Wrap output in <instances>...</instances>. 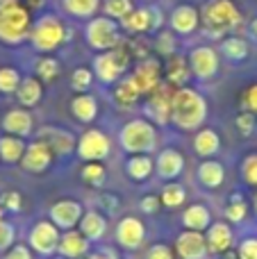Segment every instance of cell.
<instances>
[{
	"mask_svg": "<svg viewBox=\"0 0 257 259\" xmlns=\"http://www.w3.org/2000/svg\"><path fill=\"white\" fill-rule=\"evenodd\" d=\"M209 105L200 91L191 87H180L171 98V123L182 132H196L207 118Z\"/></svg>",
	"mask_w": 257,
	"mask_h": 259,
	"instance_id": "1",
	"label": "cell"
},
{
	"mask_svg": "<svg viewBox=\"0 0 257 259\" xmlns=\"http://www.w3.org/2000/svg\"><path fill=\"white\" fill-rule=\"evenodd\" d=\"M241 23V12L232 0H207L200 9V27L209 39H221Z\"/></svg>",
	"mask_w": 257,
	"mask_h": 259,
	"instance_id": "2",
	"label": "cell"
},
{
	"mask_svg": "<svg viewBox=\"0 0 257 259\" xmlns=\"http://www.w3.org/2000/svg\"><path fill=\"white\" fill-rule=\"evenodd\" d=\"M159 143L157 125L148 118H130L118 132V146L127 155H150Z\"/></svg>",
	"mask_w": 257,
	"mask_h": 259,
	"instance_id": "3",
	"label": "cell"
},
{
	"mask_svg": "<svg viewBox=\"0 0 257 259\" xmlns=\"http://www.w3.org/2000/svg\"><path fill=\"white\" fill-rule=\"evenodd\" d=\"M71 39V30L64 25V21L53 12H44L34 18L30 30V44L36 53H55L64 41Z\"/></svg>",
	"mask_w": 257,
	"mask_h": 259,
	"instance_id": "4",
	"label": "cell"
},
{
	"mask_svg": "<svg viewBox=\"0 0 257 259\" xmlns=\"http://www.w3.org/2000/svg\"><path fill=\"white\" fill-rule=\"evenodd\" d=\"M30 9L21 3L0 5V44L5 46H21L30 41L32 30Z\"/></svg>",
	"mask_w": 257,
	"mask_h": 259,
	"instance_id": "5",
	"label": "cell"
},
{
	"mask_svg": "<svg viewBox=\"0 0 257 259\" xmlns=\"http://www.w3.org/2000/svg\"><path fill=\"white\" fill-rule=\"evenodd\" d=\"M84 39H87V46L98 50V53L114 50V48L125 44V41H123V34H121V23L109 18V16H105V14L87 21Z\"/></svg>",
	"mask_w": 257,
	"mask_h": 259,
	"instance_id": "6",
	"label": "cell"
},
{
	"mask_svg": "<svg viewBox=\"0 0 257 259\" xmlns=\"http://www.w3.org/2000/svg\"><path fill=\"white\" fill-rule=\"evenodd\" d=\"M130 50H127V46H118V48L114 50H105V53H98L94 57V64H91V71H94V75L98 77L100 84L109 87V84H116L118 80L123 77V73L127 71V66H130Z\"/></svg>",
	"mask_w": 257,
	"mask_h": 259,
	"instance_id": "7",
	"label": "cell"
},
{
	"mask_svg": "<svg viewBox=\"0 0 257 259\" xmlns=\"http://www.w3.org/2000/svg\"><path fill=\"white\" fill-rule=\"evenodd\" d=\"M59 239H62V230L53 223L50 219L36 221L27 232V246L32 248V252L41 257H53L57 252Z\"/></svg>",
	"mask_w": 257,
	"mask_h": 259,
	"instance_id": "8",
	"label": "cell"
},
{
	"mask_svg": "<svg viewBox=\"0 0 257 259\" xmlns=\"http://www.w3.org/2000/svg\"><path fill=\"white\" fill-rule=\"evenodd\" d=\"M109 152H112V139L103 130L89 127L77 137L75 155L82 161H103L109 157Z\"/></svg>",
	"mask_w": 257,
	"mask_h": 259,
	"instance_id": "9",
	"label": "cell"
},
{
	"mask_svg": "<svg viewBox=\"0 0 257 259\" xmlns=\"http://www.w3.org/2000/svg\"><path fill=\"white\" fill-rule=\"evenodd\" d=\"M187 62H189L191 75L200 82L212 80V77L219 73V66H221L219 50L212 48V46H196V48H191Z\"/></svg>",
	"mask_w": 257,
	"mask_h": 259,
	"instance_id": "10",
	"label": "cell"
},
{
	"mask_svg": "<svg viewBox=\"0 0 257 259\" xmlns=\"http://www.w3.org/2000/svg\"><path fill=\"white\" fill-rule=\"evenodd\" d=\"M173 91L168 82H162L153 94H148V100L144 105V112L148 116L150 123L155 125H168L171 123V98H173Z\"/></svg>",
	"mask_w": 257,
	"mask_h": 259,
	"instance_id": "11",
	"label": "cell"
},
{
	"mask_svg": "<svg viewBox=\"0 0 257 259\" xmlns=\"http://www.w3.org/2000/svg\"><path fill=\"white\" fill-rule=\"evenodd\" d=\"M34 139L53 150V155H59V157H66L71 152H75V146H77V139L71 130L66 127H59V125H44L39 130H34Z\"/></svg>",
	"mask_w": 257,
	"mask_h": 259,
	"instance_id": "12",
	"label": "cell"
},
{
	"mask_svg": "<svg viewBox=\"0 0 257 259\" xmlns=\"http://www.w3.org/2000/svg\"><path fill=\"white\" fill-rule=\"evenodd\" d=\"M82 216H84V207H82L75 198H62V200L53 202L48 209V219L53 221L62 232L75 230L77 225H80Z\"/></svg>",
	"mask_w": 257,
	"mask_h": 259,
	"instance_id": "13",
	"label": "cell"
},
{
	"mask_svg": "<svg viewBox=\"0 0 257 259\" xmlns=\"http://www.w3.org/2000/svg\"><path fill=\"white\" fill-rule=\"evenodd\" d=\"M114 239L123 250H139L146 241V225L137 216H123L116 223Z\"/></svg>",
	"mask_w": 257,
	"mask_h": 259,
	"instance_id": "14",
	"label": "cell"
},
{
	"mask_svg": "<svg viewBox=\"0 0 257 259\" xmlns=\"http://www.w3.org/2000/svg\"><path fill=\"white\" fill-rule=\"evenodd\" d=\"M176 252L180 259H207L209 246L203 232L196 230H182L176 237Z\"/></svg>",
	"mask_w": 257,
	"mask_h": 259,
	"instance_id": "15",
	"label": "cell"
},
{
	"mask_svg": "<svg viewBox=\"0 0 257 259\" xmlns=\"http://www.w3.org/2000/svg\"><path fill=\"white\" fill-rule=\"evenodd\" d=\"M130 77L135 80V84L139 87L141 96L144 94L148 96L162 84V66H159V62L155 57H146L135 66Z\"/></svg>",
	"mask_w": 257,
	"mask_h": 259,
	"instance_id": "16",
	"label": "cell"
},
{
	"mask_svg": "<svg viewBox=\"0 0 257 259\" xmlns=\"http://www.w3.org/2000/svg\"><path fill=\"white\" fill-rule=\"evenodd\" d=\"M53 157H55L53 150H50L46 143L32 139V143H27L25 155H23V159H21V168L32 175L46 173V170L53 166Z\"/></svg>",
	"mask_w": 257,
	"mask_h": 259,
	"instance_id": "17",
	"label": "cell"
},
{
	"mask_svg": "<svg viewBox=\"0 0 257 259\" xmlns=\"http://www.w3.org/2000/svg\"><path fill=\"white\" fill-rule=\"evenodd\" d=\"M168 25H171V32H176V34L189 36L200 27V12L194 5H178L168 16Z\"/></svg>",
	"mask_w": 257,
	"mask_h": 259,
	"instance_id": "18",
	"label": "cell"
},
{
	"mask_svg": "<svg viewBox=\"0 0 257 259\" xmlns=\"http://www.w3.org/2000/svg\"><path fill=\"white\" fill-rule=\"evenodd\" d=\"M185 170V155L176 148H164L155 159V173L162 180H178Z\"/></svg>",
	"mask_w": 257,
	"mask_h": 259,
	"instance_id": "19",
	"label": "cell"
},
{
	"mask_svg": "<svg viewBox=\"0 0 257 259\" xmlns=\"http://www.w3.org/2000/svg\"><path fill=\"white\" fill-rule=\"evenodd\" d=\"M91 250V241L80 232V230H66L62 232V239H59V246L57 252L59 257H66V259H82L87 257Z\"/></svg>",
	"mask_w": 257,
	"mask_h": 259,
	"instance_id": "20",
	"label": "cell"
},
{
	"mask_svg": "<svg viewBox=\"0 0 257 259\" xmlns=\"http://www.w3.org/2000/svg\"><path fill=\"white\" fill-rule=\"evenodd\" d=\"M3 130L5 134H14V137H30L34 132V118L25 107H14L3 116Z\"/></svg>",
	"mask_w": 257,
	"mask_h": 259,
	"instance_id": "21",
	"label": "cell"
},
{
	"mask_svg": "<svg viewBox=\"0 0 257 259\" xmlns=\"http://www.w3.org/2000/svg\"><path fill=\"white\" fill-rule=\"evenodd\" d=\"M205 239H207L209 252H217V255H223L232 248L235 243V234H232V228L226 223V221H217L212 223L207 230H205Z\"/></svg>",
	"mask_w": 257,
	"mask_h": 259,
	"instance_id": "22",
	"label": "cell"
},
{
	"mask_svg": "<svg viewBox=\"0 0 257 259\" xmlns=\"http://www.w3.org/2000/svg\"><path fill=\"white\" fill-rule=\"evenodd\" d=\"M77 230H80L91 243H100L105 239V234H107V216L98 209H87L80 225H77Z\"/></svg>",
	"mask_w": 257,
	"mask_h": 259,
	"instance_id": "23",
	"label": "cell"
},
{
	"mask_svg": "<svg viewBox=\"0 0 257 259\" xmlns=\"http://www.w3.org/2000/svg\"><path fill=\"white\" fill-rule=\"evenodd\" d=\"M196 180H198V184L203 189L214 191V189H219L223 184V180H226V168H223L221 161L203 159L198 164V168H196Z\"/></svg>",
	"mask_w": 257,
	"mask_h": 259,
	"instance_id": "24",
	"label": "cell"
},
{
	"mask_svg": "<svg viewBox=\"0 0 257 259\" xmlns=\"http://www.w3.org/2000/svg\"><path fill=\"white\" fill-rule=\"evenodd\" d=\"M212 223H214L212 211H209V207L203 205V202H194V205H189L182 211V225H185V230L203 232V230H207Z\"/></svg>",
	"mask_w": 257,
	"mask_h": 259,
	"instance_id": "25",
	"label": "cell"
},
{
	"mask_svg": "<svg viewBox=\"0 0 257 259\" xmlns=\"http://www.w3.org/2000/svg\"><path fill=\"white\" fill-rule=\"evenodd\" d=\"M41 98H44V84H41L39 77H34V75L23 77L21 87H18V91H16L18 105L25 109H32L41 103Z\"/></svg>",
	"mask_w": 257,
	"mask_h": 259,
	"instance_id": "26",
	"label": "cell"
},
{
	"mask_svg": "<svg viewBox=\"0 0 257 259\" xmlns=\"http://www.w3.org/2000/svg\"><path fill=\"white\" fill-rule=\"evenodd\" d=\"M71 114L77 123L89 125V123H94L96 116H98V100L91 94H77L75 98L71 100Z\"/></svg>",
	"mask_w": 257,
	"mask_h": 259,
	"instance_id": "27",
	"label": "cell"
},
{
	"mask_svg": "<svg viewBox=\"0 0 257 259\" xmlns=\"http://www.w3.org/2000/svg\"><path fill=\"white\" fill-rule=\"evenodd\" d=\"M219 150H221V137H219V132L209 127H200L194 137V152L198 157H203V159H209Z\"/></svg>",
	"mask_w": 257,
	"mask_h": 259,
	"instance_id": "28",
	"label": "cell"
},
{
	"mask_svg": "<svg viewBox=\"0 0 257 259\" xmlns=\"http://www.w3.org/2000/svg\"><path fill=\"white\" fill-rule=\"evenodd\" d=\"M125 173L135 182H146L155 173V159L150 155H130L125 161Z\"/></svg>",
	"mask_w": 257,
	"mask_h": 259,
	"instance_id": "29",
	"label": "cell"
},
{
	"mask_svg": "<svg viewBox=\"0 0 257 259\" xmlns=\"http://www.w3.org/2000/svg\"><path fill=\"white\" fill-rule=\"evenodd\" d=\"M112 98H114V103H116L118 107L125 109V107H132V105L139 103L141 91H139V87L135 84V80H132V77H121V80L114 84Z\"/></svg>",
	"mask_w": 257,
	"mask_h": 259,
	"instance_id": "30",
	"label": "cell"
},
{
	"mask_svg": "<svg viewBox=\"0 0 257 259\" xmlns=\"http://www.w3.org/2000/svg\"><path fill=\"white\" fill-rule=\"evenodd\" d=\"M27 143L21 137H14V134H3L0 137V159L5 164H21L23 155H25Z\"/></svg>",
	"mask_w": 257,
	"mask_h": 259,
	"instance_id": "31",
	"label": "cell"
},
{
	"mask_svg": "<svg viewBox=\"0 0 257 259\" xmlns=\"http://www.w3.org/2000/svg\"><path fill=\"white\" fill-rule=\"evenodd\" d=\"M189 77H191V68L185 57H180V55L168 57V62H166V82L168 84L180 89V87H187Z\"/></svg>",
	"mask_w": 257,
	"mask_h": 259,
	"instance_id": "32",
	"label": "cell"
},
{
	"mask_svg": "<svg viewBox=\"0 0 257 259\" xmlns=\"http://www.w3.org/2000/svg\"><path fill=\"white\" fill-rule=\"evenodd\" d=\"M100 7H103V0H62L64 14H68L71 18H80V21L94 18Z\"/></svg>",
	"mask_w": 257,
	"mask_h": 259,
	"instance_id": "33",
	"label": "cell"
},
{
	"mask_svg": "<svg viewBox=\"0 0 257 259\" xmlns=\"http://www.w3.org/2000/svg\"><path fill=\"white\" fill-rule=\"evenodd\" d=\"M121 27L125 32H130V34H144V32H150V9L148 7H135L121 21Z\"/></svg>",
	"mask_w": 257,
	"mask_h": 259,
	"instance_id": "34",
	"label": "cell"
},
{
	"mask_svg": "<svg viewBox=\"0 0 257 259\" xmlns=\"http://www.w3.org/2000/svg\"><path fill=\"white\" fill-rule=\"evenodd\" d=\"M221 55L230 62H244L248 57V44L239 36H228L221 44Z\"/></svg>",
	"mask_w": 257,
	"mask_h": 259,
	"instance_id": "35",
	"label": "cell"
},
{
	"mask_svg": "<svg viewBox=\"0 0 257 259\" xmlns=\"http://www.w3.org/2000/svg\"><path fill=\"white\" fill-rule=\"evenodd\" d=\"M159 200H162V205L166 207V209H178V207H182L187 200V189L178 182H171L162 189Z\"/></svg>",
	"mask_w": 257,
	"mask_h": 259,
	"instance_id": "36",
	"label": "cell"
},
{
	"mask_svg": "<svg viewBox=\"0 0 257 259\" xmlns=\"http://www.w3.org/2000/svg\"><path fill=\"white\" fill-rule=\"evenodd\" d=\"M21 71L14 66H0V94L5 96H12L18 91V87H21Z\"/></svg>",
	"mask_w": 257,
	"mask_h": 259,
	"instance_id": "37",
	"label": "cell"
},
{
	"mask_svg": "<svg viewBox=\"0 0 257 259\" xmlns=\"http://www.w3.org/2000/svg\"><path fill=\"white\" fill-rule=\"evenodd\" d=\"M80 178L89 187H103L105 178H107V170H105V166L100 161H84V166L80 170Z\"/></svg>",
	"mask_w": 257,
	"mask_h": 259,
	"instance_id": "38",
	"label": "cell"
},
{
	"mask_svg": "<svg viewBox=\"0 0 257 259\" xmlns=\"http://www.w3.org/2000/svg\"><path fill=\"white\" fill-rule=\"evenodd\" d=\"M135 9V5H132V0H105L103 3V12L105 16L114 18V21L121 23L123 18L127 16V14Z\"/></svg>",
	"mask_w": 257,
	"mask_h": 259,
	"instance_id": "39",
	"label": "cell"
},
{
	"mask_svg": "<svg viewBox=\"0 0 257 259\" xmlns=\"http://www.w3.org/2000/svg\"><path fill=\"white\" fill-rule=\"evenodd\" d=\"M59 71H62V64H59L55 57H41L34 66V73L39 75V80H44V82L57 80Z\"/></svg>",
	"mask_w": 257,
	"mask_h": 259,
	"instance_id": "40",
	"label": "cell"
},
{
	"mask_svg": "<svg viewBox=\"0 0 257 259\" xmlns=\"http://www.w3.org/2000/svg\"><path fill=\"white\" fill-rule=\"evenodd\" d=\"M94 71L87 66H77L75 71L71 73V89L77 91V94H87L89 87L94 84Z\"/></svg>",
	"mask_w": 257,
	"mask_h": 259,
	"instance_id": "41",
	"label": "cell"
},
{
	"mask_svg": "<svg viewBox=\"0 0 257 259\" xmlns=\"http://www.w3.org/2000/svg\"><path fill=\"white\" fill-rule=\"evenodd\" d=\"M178 48V41H176V32H159L157 39H155V50H157L162 57H173Z\"/></svg>",
	"mask_w": 257,
	"mask_h": 259,
	"instance_id": "42",
	"label": "cell"
},
{
	"mask_svg": "<svg viewBox=\"0 0 257 259\" xmlns=\"http://www.w3.org/2000/svg\"><path fill=\"white\" fill-rule=\"evenodd\" d=\"M246 214H248V207H246L244 198H239L235 193L230 205L226 207V219L230 221V223H241V221H246Z\"/></svg>",
	"mask_w": 257,
	"mask_h": 259,
	"instance_id": "43",
	"label": "cell"
},
{
	"mask_svg": "<svg viewBox=\"0 0 257 259\" xmlns=\"http://www.w3.org/2000/svg\"><path fill=\"white\" fill-rule=\"evenodd\" d=\"M14 239H16V228L9 221L0 219V250L7 252L14 246Z\"/></svg>",
	"mask_w": 257,
	"mask_h": 259,
	"instance_id": "44",
	"label": "cell"
},
{
	"mask_svg": "<svg viewBox=\"0 0 257 259\" xmlns=\"http://www.w3.org/2000/svg\"><path fill=\"white\" fill-rule=\"evenodd\" d=\"M0 207H3L5 211H21L23 207V198L18 191H5L3 196H0Z\"/></svg>",
	"mask_w": 257,
	"mask_h": 259,
	"instance_id": "45",
	"label": "cell"
},
{
	"mask_svg": "<svg viewBox=\"0 0 257 259\" xmlns=\"http://www.w3.org/2000/svg\"><path fill=\"white\" fill-rule=\"evenodd\" d=\"M241 173H244L246 184H250V187H257V155L246 157L244 164H241Z\"/></svg>",
	"mask_w": 257,
	"mask_h": 259,
	"instance_id": "46",
	"label": "cell"
},
{
	"mask_svg": "<svg viewBox=\"0 0 257 259\" xmlns=\"http://www.w3.org/2000/svg\"><path fill=\"white\" fill-rule=\"evenodd\" d=\"M237 130H239L241 137H250L255 132V114L253 112H241L237 116Z\"/></svg>",
	"mask_w": 257,
	"mask_h": 259,
	"instance_id": "47",
	"label": "cell"
},
{
	"mask_svg": "<svg viewBox=\"0 0 257 259\" xmlns=\"http://www.w3.org/2000/svg\"><path fill=\"white\" fill-rule=\"evenodd\" d=\"M237 257L239 259H257V237H248L239 243L237 248Z\"/></svg>",
	"mask_w": 257,
	"mask_h": 259,
	"instance_id": "48",
	"label": "cell"
},
{
	"mask_svg": "<svg viewBox=\"0 0 257 259\" xmlns=\"http://www.w3.org/2000/svg\"><path fill=\"white\" fill-rule=\"evenodd\" d=\"M3 259H32V248L27 243H14Z\"/></svg>",
	"mask_w": 257,
	"mask_h": 259,
	"instance_id": "49",
	"label": "cell"
},
{
	"mask_svg": "<svg viewBox=\"0 0 257 259\" xmlns=\"http://www.w3.org/2000/svg\"><path fill=\"white\" fill-rule=\"evenodd\" d=\"M146 259H173V250L166 243H153L146 252Z\"/></svg>",
	"mask_w": 257,
	"mask_h": 259,
	"instance_id": "50",
	"label": "cell"
},
{
	"mask_svg": "<svg viewBox=\"0 0 257 259\" xmlns=\"http://www.w3.org/2000/svg\"><path fill=\"white\" fill-rule=\"evenodd\" d=\"M125 46H127V50H130L132 57H137L139 62H141V59H146V57H150V55H148V46H146L141 39H130Z\"/></svg>",
	"mask_w": 257,
	"mask_h": 259,
	"instance_id": "51",
	"label": "cell"
},
{
	"mask_svg": "<svg viewBox=\"0 0 257 259\" xmlns=\"http://www.w3.org/2000/svg\"><path fill=\"white\" fill-rule=\"evenodd\" d=\"M139 207L144 214H155V211L162 207V200H159V196H144L139 202Z\"/></svg>",
	"mask_w": 257,
	"mask_h": 259,
	"instance_id": "52",
	"label": "cell"
},
{
	"mask_svg": "<svg viewBox=\"0 0 257 259\" xmlns=\"http://www.w3.org/2000/svg\"><path fill=\"white\" fill-rule=\"evenodd\" d=\"M244 107L257 116V84H253V87H248V89H246V94H244Z\"/></svg>",
	"mask_w": 257,
	"mask_h": 259,
	"instance_id": "53",
	"label": "cell"
},
{
	"mask_svg": "<svg viewBox=\"0 0 257 259\" xmlns=\"http://www.w3.org/2000/svg\"><path fill=\"white\" fill-rule=\"evenodd\" d=\"M148 9H150V32H155L164 25V12L157 7V5H150Z\"/></svg>",
	"mask_w": 257,
	"mask_h": 259,
	"instance_id": "54",
	"label": "cell"
},
{
	"mask_svg": "<svg viewBox=\"0 0 257 259\" xmlns=\"http://www.w3.org/2000/svg\"><path fill=\"white\" fill-rule=\"evenodd\" d=\"M100 207H107V211H116L118 198L114 196V193H103V196H100Z\"/></svg>",
	"mask_w": 257,
	"mask_h": 259,
	"instance_id": "55",
	"label": "cell"
},
{
	"mask_svg": "<svg viewBox=\"0 0 257 259\" xmlns=\"http://www.w3.org/2000/svg\"><path fill=\"white\" fill-rule=\"evenodd\" d=\"M98 255H100V259H121V257H118V252L114 250V248H109V246L100 248V250H98Z\"/></svg>",
	"mask_w": 257,
	"mask_h": 259,
	"instance_id": "56",
	"label": "cell"
},
{
	"mask_svg": "<svg viewBox=\"0 0 257 259\" xmlns=\"http://www.w3.org/2000/svg\"><path fill=\"white\" fill-rule=\"evenodd\" d=\"M44 5V0H27V9H39Z\"/></svg>",
	"mask_w": 257,
	"mask_h": 259,
	"instance_id": "57",
	"label": "cell"
},
{
	"mask_svg": "<svg viewBox=\"0 0 257 259\" xmlns=\"http://www.w3.org/2000/svg\"><path fill=\"white\" fill-rule=\"evenodd\" d=\"M248 32H250V34H253V36H257V18H255V21H253V23H250Z\"/></svg>",
	"mask_w": 257,
	"mask_h": 259,
	"instance_id": "58",
	"label": "cell"
},
{
	"mask_svg": "<svg viewBox=\"0 0 257 259\" xmlns=\"http://www.w3.org/2000/svg\"><path fill=\"white\" fill-rule=\"evenodd\" d=\"M82 259H100V255H98V252H89V255L82 257Z\"/></svg>",
	"mask_w": 257,
	"mask_h": 259,
	"instance_id": "59",
	"label": "cell"
},
{
	"mask_svg": "<svg viewBox=\"0 0 257 259\" xmlns=\"http://www.w3.org/2000/svg\"><path fill=\"white\" fill-rule=\"evenodd\" d=\"M12 3H18V0H0V5H12Z\"/></svg>",
	"mask_w": 257,
	"mask_h": 259,
	"instance_id": "60",
	"label": "cell"
},
{
	"mask_svg": "<svg viewBox=\"0 0 257 259\" xmlns=\"http://www.w3.org/2000/svg\"><path fill=\"white\" fill-rule=\"evenodd\" d=\"M3 211H5V209H3V207H0V219H3Z\"/></svg>",
	"mask_w": 257,
	"mask_h": 259,
	"instance_id": "61",
	"label": "cell"
},
{
	"mask_svg": "<svg viewBox=\"0 0 257 259\" xmlns=\"http://www.w3.org/2000/svg\"><path fill=\"white\" fill-rule=\"evenodd\" d=\"M50 259H66V257H50Z\"/></svg>",
	"mask_w": 257,
	"mask_h": 259,
	"instance_id": "62",
	"label": "cell"
},
{
	"mask_svg": "<svg viewBox=\"0 0 257 259\" xmlns=\"http://www.w3.org/2000/svg\"><path fill=\"white\" fill-rule=\"evenodd\" d=\"M255 211H257V196H255Z\"/></svg>",
	"mask_w": 257,
	"mask_h": 259,
	"instance_id": "63",
	"label": "cell"
}]
</instances>
